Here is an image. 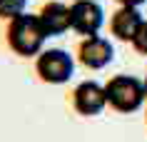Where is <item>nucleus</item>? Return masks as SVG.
<instances>
[{
	"mask_svg": "<svg viewBox=\"0 0 147 142\" xmlns=\"http://www.w3.org/2000/svg\"><path fill=\"white\" fill-rule=\"evenodd\" d=\"M45 40H47V32H45L38 15L23 13V15L8 20L5 42H8V47L18 57H38L42 52Z\"/></svg>",
	"mask_w": 147,
	"mask_h": 142,
	"instance_id": "nucleus-1",
	"label": "nucleus"
},
{
	"mask_svg": "<svg viewBox=\"0 0 147 142\" xmlns=\"http://www.w3.org/2000/svg\"><path fill=\"white\" fill-rule=\"evenodd\" d=\"M105 95H107V107H112L115 112L130 115L137 112L145 102V80L135 77V75H112L105 82Z\"/></svg>",
	"mask_w": 147,
	"mask_h": 142,
	"instance_id": "nucleus-2",
	"label": "nucleus"
},
{
	"mask_svg": "<svg viewBox=\"0 0 147 142\" xmlns=\"http://www.w3.org/2000/svg\"><path fill=\"white\" fill-rule=\"evenodd\" d=\"M35 75L45 85H65L75 75V57L60 47L42 50L35 60Z\"/></svg>",
	"mask_w": 147,
	"mask_h": 142,
	"instance_id": "nucleus-3",
	"label": "nucleus"
},
{
	"mask_svg": "<svg viewBox=\"0 0 147 142\" xmlns=\"http://www.w3.org/2000/svg\"><path fill=\"white\" fill-rule=\"evenodd\" d=\"M70 23H72V30L82 38L100 35L102 25H105V10L97 0H72L70 3Z\"/></svg>",
	"mask_w": 147,
	"mask_h": 142,
	"instance_id": "nucleus-4",
	"label": "nucleus"
},
{
	"mask_svg": "<svg viewBox=\"0 0 147 142\" xmlns=\"http://www.w3.org/2000/svg\"><path fill=\"white\" fill-rule=\"evenodd\" d=\"M72 110L80 117H97L105 107H107V95H105V85H100L97 80H85L72 90Z\"/></svg>",
	"mask_w": 147,
	"mask_h": 142,
	"instance_id": "nucleus-5",
	"label": "nucleus"
},
{
	"mask_svg": "<svg viewBox=\"0 0 147 142\" xmlns=\"http://www.w3.org/2000/svg\"><path fill=\"white\" fill-rule=\"evenodd\" d=\"M78 60L90 70H102L115 60V47L102 35H90L82 38L78 45Z\"/></svg>",
	"mask_w": 147,
	"mask_h": 142,
	"instance_id": "nucleus-6",
	"label": "nucleus"
},
{
	"mask_svg": "<svg viewBox=\"0 0 147 142\" xmlns=\"http://www.w3.org/2000/svg\"><path fill=\"white\" fill-rule=\"evenodd\" d=\"M38 17H40V23H42V28H45L47 38H60V35H65L72 28V23H70V5L60 3V0L45 3L40 8Z\"/></svg>",
	"mask_w": 147,
	"mask_h": 142,
	"instance_id": "nucleus-7",
	"label": "nucleus"
},
{
	"mask_svg": "<svg viewBox=\"0 0 147 142\" xmlns=\"http://www.w3.org/2000/svg\"><path fill=\"white\" fill-rule=\"evenodd\" d=\"M142 23H145V17H142L140 8H120L110 17V32L122 42H132L135 32L140 30Z\"/></svg>",
	"mask_w": 147,
	"mask_h": 142,
	"instance_id": "nucleus-8",
	"label": "nucleus"
},
{
	"mask_svg": "<svg viewBox=\"0 0 147 142\" xmlns=\"http://www.w3.org/2000/svg\"><path fill=\"white\" fill-rule=\"evenodd\" d=\"M28 8V0H0V20H13V17L23 15Z\"/></svg>",
	"mask_w": 147,
	"mask_h": 142,
	"instance_id": "nucleus-9",
	"label": "nucleus"
},
{
	"mask_svg": "<svg viewBox=\"0 0 147 142\" xmlns=\"http://www.w3.org/2000/svg\"><path fill=\"white\" fill-rule=\"evenodd\" d=\"M132 47L137 50L140 55L147 57V20L140 25V30L135 32V38H132Z\"/></svg>",
	"mask_w": 147,
	"mask_h": 142,
	"instance_id": "nucleus-10",
	"label": "nucleus"
},
{
	"mask_svg": "<svg viewBox=\"0 0 147 142\" xmlns=\"http://www.w3.org/2000/svg\"><path fill=\"white\" fill-rule=\"evenodd\" d=\"M117 5H122V8H140V5H145L147 0H115Z\"/></svg>",
	"mask_w": 147,
	"mask_h": 142,
	"instance_id": "nucleus-11",
	"label": "nucleus"
},
{
	"mask_svg": "<svg viewBox=\"0 0 147 142\" xmlns=\"http://www.w3.org/2000/svg\"><path fill=\"white\" fill-rule=\"evenodd\" d=\"M145 95H147V77H145Z\"/></svg>",
	"mask_w": 147,
	"mask_h": 142,
	"instance_id": "nucleus-12",
	"label": "nucleus"
}]
</instances>
